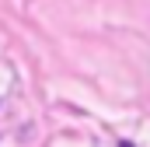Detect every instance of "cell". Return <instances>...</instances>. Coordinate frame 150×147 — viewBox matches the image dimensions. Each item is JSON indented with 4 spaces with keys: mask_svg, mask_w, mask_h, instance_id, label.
<instances>
[{
    "mask_svg": "<svg viewBox=\"0 0 150 147\" xmlns=\"http://www.w3.org/2000/svg\"><path fill=\"white\" fill-rule=\"evenodd\" d=\"M119 147H133V144H129V140H122V144H119Z\"/></svg>",
    "mask_w": 150,
    "mask_h": 147,
    "instance_id": "obj_1",
    "label": "cell"
}]
</instances>
